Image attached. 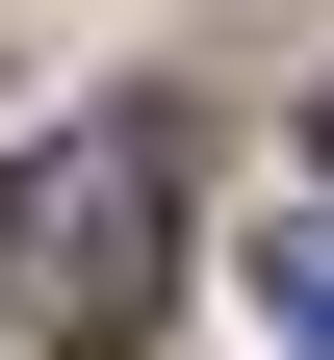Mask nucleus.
<instances>
[{
	"instance_id": "1",
	"label": "nucleus",
	"mask_w": 334,
	"mask_h": 360,
	"mask_svg": "<svg viewBox=\"0 0 334 360\" xmlns=\"http://www.w3.org/2000/svg\"><path fill=\"white\" fill-rule=\"evenodd\" d=\"M0 309H26L52 360H129L180 309V129L155 103H77V129L0 155Z\"/></svg>"
},
{
	"instance_id": "2",
	"label": "nucleus",
	"mask_w": 334,
	"mask_h": 360,
	"mask_svg": "<svg viewBox=\"0 0 334 360\" xmlns=\"http://www.w3.org/2000/svg\"><path fill=\"white\" fill-rule=\"evenodd\" d=\"M257 309H283V335L334 360V206H309V232H257Z\"/></svg>"
}]
</instances>
